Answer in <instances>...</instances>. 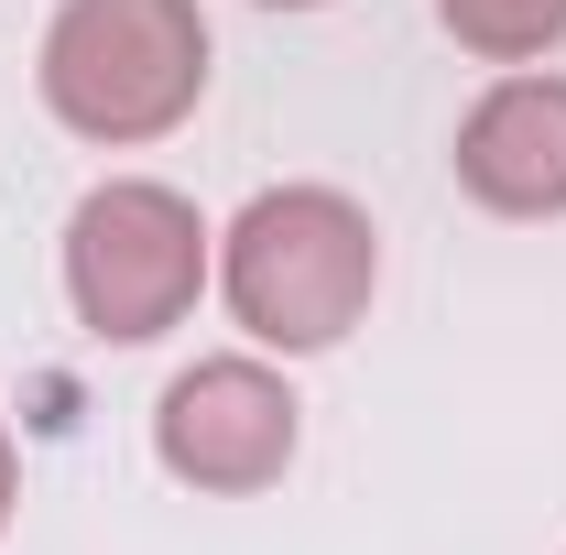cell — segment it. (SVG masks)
<instances>
[{
	"label": "cell",
	"instance_id": "obj_7",
	"mask_svg": "<svg viewBox=\"0 0 566 555\" xmlns=\"http://www.w3.org/2000/svg\"><path fill=\"white\" fill-rule=\"evenodd\" d=\"M11 512H22V458H11V425H0V534H11Z\"/></svg>",
	"mask_w": 566,
	"mask_h": 555
},
{
	"label": "cell",
	"instance_id": "obj_6",
	"mask_svg": "<svg viewBox=\"0 0 566 555\" xmlns=\"http://www.w3.org/2000/svg\"><path fill=\"white\" fill-rule=\"evenodd\" d=\"M436 22L480 66H545L566 44V0H436Z\"/></svg>",
	"mask_w": 566,
	"mask_h": 555
},
{
	"label": "cell",
	"instance_id": "obj_3",
	"mask_svg": "<svg viewBox=\"0 0 566 555\" xmlns=\"http://www.w3.org/2000/svg\"><path fill=\"white\" fill-rule=\"evenodd\" d=\"M218 283V229L164 175H109L66 208V305L98 348H153Z\"/></svg>",
	"mask_w": 566,
	"mask_h": 555
},
{
	"label": "cell",
	"instance_id": "obj_1",
	"mask_svg": "<svg viewBox=\"0 0 566 555\" xmlns=\"http://www.w3.org/2000/svg\"><path fill=\"white\" fill-rule=\"evenodd\" d=\"M381 294V229L349 186H262L218 229V305L273 359H316L370 316Z\"/></svg>",
	"mask_w": 566,
	"mask_h": 555
},
{
	"label": "cell",
	"instance_id": "obj_8",
	"mask_svg": "<svg viewBox=\"0 0 566 555\" xmlns=\"http://www.w3.org/2000/svg\"><path fill=\"white\" fill-rule=\"evenodd\" d=\"M262 11H327V0H262Z\"/></svg>",
	"mask_w": 566,
	"mask_h": 555
},
{
	"label": "cell",
	"instance_id": "obj_2",
	"mask_svg": "<svg viewBox=\"0 0 566 555\" xmlns=\"http://www.w3.org/2000/svg\"><path fill=\"white\" fill-rule=\"evenodd\" d=\"M208 76H218V44L197 0H66L44 22V55H33L44 109L98 153H142V142L186 132Z\"/></svg>",
	"mask_w": 566,
	"mask_h": 555
},
{
	"label": "cell",
	"instance_id": "obj_4",
	"mask_svg": "<svg viewBox=\"0 0 566 555\" xmlns=\"http://www.w3.org/2000/svg\"><path fill=\"white\" fill-rule=\"evenodd\" d=\"M305 447V404L273 370V348H218V359H186L153 404V458L164 480L208 490V501H251L273 490Z\"/></svg>",
	"mask_w": 566,
	"mask_h": 555
},
{
	"label": "cell",
	"instance_id": "obj_5",
	"mask_svg": "<svg viewBox=\"0 0 566 555\" xmlns=\"http://www.w3.org/2000/svg\"><path fill=\"white\" fill-rule=\"evenodd\" d=\"M469 208L491 218H566V76L556 66H501L447 142Z\"/></svg>",
	"mask_w": 566,
	"mask_h": 555
}]
</instances>
